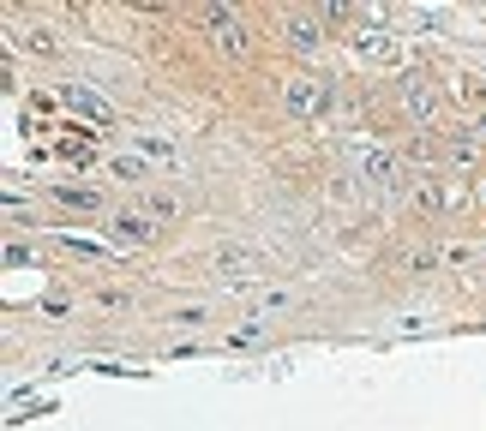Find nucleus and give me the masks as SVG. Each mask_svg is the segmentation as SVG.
Wrapping results in <instances>:
<instances>
[{
  "label": "nucleus",
  "instance_id": "nucleus-7",
  "mask_svg": "<svg viewBox=\"0 0 486 431\" xmlns=\"http://www.w3.org/2000/svg\"><path fill=\"white\" fill-rule=\"evenodd\" d=\"M55 102H66L72 114L97 120V126H108V120H115V108H108V102H102L97 90H90V84H61V90H55Z\"/></svg>",
  "mask_w": 486,
  "mask_h": 431
},
{
  "label": "nucleus",
  "instance_id": "nucleus-5",
  "mask_svg": "<svg viewBox=\"0 0 486 431\" xmlns=\"http://www.w3.org/2000/svg\"><path fill=\"white\" fill-rule=\"evenodd\" d=\"M283 102H288V114L294 120H324V108H330V90H324L319 79H288L283 84Z\"/></svg>",
  "mask_w": 486,
  "mask_h": 431
},
{
  "label": "nucleus",
  "instance_id": "nucleus-23",
  "mask_svg": "<svg viewBox=\"0 0 486 431\" xmlns=\"http://www.w3.org/2000/svg\"><path fill=\"white\" fill-rule=\"evenodd\" d=\"M474 198H481V204H486V180H481V192H474Z\"/></svg>",
  "mask_w": 486,
  "mask_h": 431
},
{
  "label": "nucleus",
  "instance_id": "nucleus-22",
  "mask_svg": "<svg viewBox=\"0 0 486 431\" xmlns=\"http://www.w3.org/2000/svg\"><path fill=\"white\" fill-rule=\"evenodd\" d=\"M97 306H102V312H126V294H115V288H102V294H97Z\"/></svg>",
  "mask_w": 486,
  "mask_h": 431
},
{
  "label": "nucleus",
  "instance_id": "nucleus-20",
  "mask_svg": "<svg viewBox=\"0 0 486 431\" xmlns=\"http://www.w3.org/2000/svg\"><path fill=\"white\" fill-rule=\"evenodd\" d=\"M175 324H181V330H199V324H210V312H204V306H181Z\"/></svg>",
  "mask_w": 486,
  "mask_h": 431
},
{
  "label": "nucleus",
  "instance_id": "nucleus-21",
  "mask_svg": "<svg viewBox=\"0 0 486 431\" xmlns=\"http://www.w3.org/2000/svg\"><path fill=\"white\" fill-rule=\"evenodd\" d=\"M426 324H432V312H403V317H396V330H403V335L426 330Z\"/></svg>",
  "mask_w": 486,
  "mask_h": 431
},
{
  "label": "nucleus",
  "instance_id": "nucleus-14",
  "mask_svg": "<svg viewBox=\"0 0 486 431\" xmlns=\"http://www.w3.org/2000/svg\"><path fill=\"white\" fill-rule=\"evenodd\" d=\"M24 48V55H37V60H61V37H55V30H42V24H30V30H19V37H13Z\"/></svg>",
  "mask_w": 486,
  "mask_h": 431
},
{
  "label": "nucleus",
  "instance_id": "nucleus-6",
  "mask_svg": "<svg viewBox=\"0 0 486 431\" xmlns=\"http://www.w3.org/2000/svg\"><path fill=\"white\" fill-rule=\"evenodd\" d=\"M126 150H132V156H144L150 168H175V174L186 168L181 144H175V138H162V132H126Z\"/></svg>",
  "mask_w": 486,
  "mask_h": 431
},
{
  "label": "nucleus",
  "instance_id": "nucleus-12",
  "mask_svg": "<svg viewBox=\"0 0 486 431\" xmlns=\"http://www.w3.org/2000/svg\"><path fill=\"white\" fill-rule=\"evenodd\" d=\"M450 204H456V198H450L445 180H432V174L414 180V210H421V216H439V210H450Z\"/></svg>",
  "mask_w": 486,
  "mask_h": 431
},
{
  "label": "nucleus",
  "instance_id": "nucleus-11",
  "mask_svg": "<svg viewBox=\"0 0 486 431\" xmlns=\"http://www.w3.org/2000/svg\"><path fill=\"white\" fill-rule=\"evenodd\" d=\"M108 234L121 240V246H150V240H157V228H150L144 216H132V210H115V216H108Z\"/></svg>",
  "mask_w": 486,
  "mask_h": 431
},
{
  "label": "nucleus",
  "instance_id": "nucleus-10",
  "mask_svg": "<svg viewBox=\"0 0 486 431\" xmlns=\"http://www.w3.org/2000/svg\"><path fill=\"white\" fill-rule=\"evenodd\" d=\"M403 114L408 120H439V90H432V84L426 79H403Z\"/></svg>",
  "mask_w": 486,
  "mask_h": 431
},
{
  "label": "nucleus",
  "instance_id": "nucleus-17",
  "mask_svg": "<svg viewBox=\"0 0 486 431\" xmlns=\"http://www.w3.org/2000/svg\"><path fill=\"white\" fill-rule=\"evenodd\" d=\"M246 306H252V317H270V312H288L294 300H288V294H252Z\"/></svg>",
  "mask_w": 486,
  "mask_h": 431
},
{
  "label": "nucleus",
  "instance_id": "nucleus-9",
  "mask_svg": "<svg viewBox=\"0 0 486 431\" xmlns=\"http://www.w3.org/2000/svg\"><path fill=\"white\" fill-rule=\"evenodd\" d=\"M283 30H288V42H294V48H319V42H324V19H319V13H306V6H288V13H283Z\"/></svg>",
  "mask_w": 486,
  "mask_h": 431
},
{
  "label": "nucleus",
  "instance_id": "nucleus-2",
  "mask_svg": "<svg viewBox=\"0 0 486 431\" xmlns=\"http://www.w3.org/2000/svg\"><path fill=\"white\" fill-rule=\"evenodd\" d=\"M348 48H354L361 66H379V72H390V66H403V60H408V42L396 37V30H379V24H372V30H354Z\"/></svg>",
  "mask_w": 486,
  "mask_h": 431
},
{
  "label": "nucleus",
  "instance_id": "nucleus-8",
  "mask_svg": "<svg viewBox=\"0 0 486 431\" xmlns=\"http://www.w3.org/2000/svg\"><path fill=\"white\" fill-rule=\"evenodd\" d=\"M55 156H61L66 168H97L102 150H97V138H90V132H61V138H55Z\"/></svg>",
  "mask_w": 486,
  "mask_h": 431
},
{
  "label": "nucleus",
  "instance_id": "nucleus-19",
  "mask_svg": "<svg viewBox=\"0 0 486 431\" xmlns=\"http://www.w3.org/2000/svg\"><path fill=\"white\" fill-rule=\"evenodd\" d=\"M228 342H234V348H264V342H270V335H264L259 324H246V330H234V335H228Z\"/></svg>",
  "mask_w": 486,
  "mask_h": 431
},
{
  "label": "nucleus",
  "instance_id": "nucleus-3",
  "mask_svg": "<svg viewBox=\"0 0 486 431\" xmlns=\"http://www.w3.org/2000/svg\"><path fill=\"white\" fill-rule=\"evenodd\" d=\"M210 275L228 282V288H246V282H259V275H264V258L252 252V246H241V240H228V246L210 252Z\"/></svg>",
  "mask_w": 486,
  "mask_h": 431
},
{
  "label": "nucleus",
  "instance_id": "nucleus-1",
  "mask_svg": "<svg viewBox=\"0 0 486 431\" xmlns=\"http://www.w3.org/2000/svg\"><path fill=\"white\" fill-rule=\"evenodd\" d=\"M348 162H354V180H361L366 192H379V198H396V192L408 186L403 156H396L390 144H354V150H348Z\"/></svg>",
  "mask_w": 486,
  "mask_h": 431
},
{
  "label": "nucleus",
  "instance_id": "nucleus-18",
  "mask_svg": "<svg viewBox=\"0 0 486 431\" xmlns=\"http://www.w3.org/2000/svg\"><path fill=\"white\" fill-rule=\"evenodd\" d=\"M144 210L157 216V222H175V216H181V198H168V192H157V198H144Z\"/></svg>",
  "mask_w": 486,
  "mask_h": 431
},
{
  "label": "nucleus",
  "instance_id": "nucleus-15",
  "mask_svg": "<svg viewBox=\"0 0 486 431\" xmlns=\"http://www.w3.org/2000/svg\"><path fill=\"white\" fill-rule=\"evenodd\" d=\"M108 174L121 180V186H139V180L150 174V162H144V156H132V150H126V156H108Z\"/></svg>",
  "mask_w": 486,
  "mask_h": 431
},
{
  "label": "nucleus",
  "instance_id": "nucleus-4",
  "mask_svg": "<svg viewBox=\"0 0 486 431\" xmlns=\"http://www.w3.org/2000/svg\"><path fill=\"white\" fill-rule=\"evenodd\" d=\"M199 24H204V37L217 42L223 55H246V48H252V37H246V24H241V13H234V6H204Z\"/></svg>",
  "mask_w": 486,
  "mask_h": 431
},
{
  "label": "nucleus",
  "instance_id": "nucleus-24",
  "mask_svg": "<svg viewBox=\"0 0 486 431\" xmlns=\"http://www.w3.org/2000/svg\"><path fill=\"white\" fill-rule=\"evenodd\" d=\"M481 258H486V252H481Z\"/></svg>",
  "mask_w": 486,
  "mask_h": 431
},
{
  "label": "nucleus",
  "instance_id": "nucleus-16",
  "mask_svg": "<svg viewBox=\"0 0 486 431\" xmlns=\"http://www.w3.org/2000/svg\"><path fill=\"white\" fill-rule=\"evenodd\" d=\"M403 24H414V30H445V24H450V13H439V6H408V13H403Z\"/></svg>",
  "mask_w": 486,
  "mask_h": 431
},
{
  "label": "nucleus",
  "instance_id": "nucleus-13",
  "mask_svg": "<svg viewBox=\"0 0 486 431\" xmlns=\"http://www.w3.org/2000/svg\"><path fill=\"white\" fill-rule=\"evenodd\" d=\"M55 204L61 210H72V216H102V192H90V186H55Z\"/></svg>",
  "mask_w": 486,
  "mask_h": 431
}]
</instances>
